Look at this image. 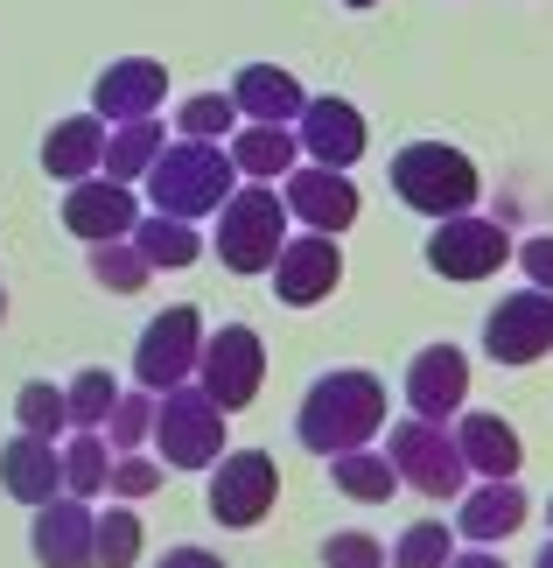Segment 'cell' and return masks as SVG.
<instances>
[{"label": "cell", "mask_w": 553, "mask_h": 568, "mask_svg": "<svg viewBox=\"0 0 553 568\" xmlns=\"http://www.w3.org/2000/svg\"><path fill=\"white\" fill-rule=\"evenodd\" d=\"M105 491L126 498V506H134V498H154V491H162V464L141 456V449H126V456H113V485H105Z\"/></svg>", "instance_id": "cell-36"}, {"label": "cell", "mask_w": 553, "mask_h": 568, "mask_svg": "<svg viewBox=\"0 0 553 568\" xmlns=\"http://www.w3.org/2000/svg\"><path fill=\"white\" fill-rule=\"evenodd\" d=\"M141 513L126 506V498H113L99 519H92V555H99V568H134L141 561Z\"/></svg>", "instance_id": "cell-30"}, {"label": "cell", "mask_w": 553, "mask_h": 568, "mask_svg": "<svg viewBox=\"0 0 553 568\" xmlns=\"http://www.w3.org/2000/svg\"><path fill=\"white\" fill-rule=\"evenodd\" d=\"M0 323H8V288H0Z\"/></svg>", "instance_id": "cell-43"}, {"label": "cell", "mask_w": 553, "mask_h": 568, "mask_svg": "<svg viewBox=\"0 0 553 568\" xmlns=\"http://www.w3.org/2000/svg\"><path fill=\"white\" fill-rule=\"evenodd\" d=\"M504 260H512V232H504V217H477V211L434 217V232H428V267H434L441 281H491Z\"/></svg>", "instance_id": "cell-9"}, {"label": "cell", "mask_w": 553, "mask_h": 568, "mask_svg": "<svg viewBox=\"0 0 553 568\" xmlns=\"http://www.w3.org/2000/svg\"><path fill=\"white\" fill-rule=\"evenodd\" d=\"M14 422H21V435H50L57 443V428H71V407H63V393L50 379H29L14 393Z\"/></svg>", "instance_id": "cell-34"}, {"label": "cell", "mask_w": 553, "mask_h": 568, "mask_svg": "<svg viewBox=\"0 0 553 568\" xmlns=\"http://www.w3.org/2000/svg\"><path fill=\"white\" fill-rule=\"evenodd\" d=\"M196 358H204V316H196L190 302H175V310H162L141 331V344H134V379L147 393H168V386L196 379Z\"/></svg>", "instance_id": "cell-10"}, {"label": "cell", "mask_w": 553, "mask_h": 568, "mask_svg": "<svg viewBox=\"0 0 553 568\" xmlns=\"http://www.w3.org/2000/svg\"><path fill=\"white\" fill-rule=\"evenodd\" d=\"M546 519H553V498H546Z\"/></svg>", "instance_id": "cell-44"}, {"label": "cell", "mask_w": 553, "mask_h": 568, "mask_svg": "<svg viewBox=\"0 0 553 568\" xmlns=\"http://www.w3.org/2000/svg\"><path fill=\"white\" fill-rule=\"evenodd\" d=\"M196 386L211 393L225 414L253 407L259 386H267V344L246 323H225V331H204V358H196Z\"/></svg>", "instance_id": "cell-8"}, {"label": "cell", "mask_w": 553, "mask_h": 568, "mask_svg": "<svg viewBox=\"0 0 553 568\" xmlns=\"http://www.w3.org/2000/svg\"><path fill=\"white\" fill-rule=\"evenodd\" d=\"M232 105H238V120H267V126H295L301 120V78L295 71H280V63H246V71L232 78Z\"/></svg>", "instance_id": "cell-22"}, {"label": "cell", "mask_w": 553, "mask_h": 568, "mask_svg": "<svg viewBox=\"0 0 553 568\" xmlns=\"http://www.w3.org/2000/svg\"><path fill=\"white\" fill-rule=\"evenodd\" d=\"M225 155L232 169L246 183H280L287 169L301 162V141H295V126H267V120H238V134L225 141Z\"/></svg>", "instance_id": "cell-23"}, {"label": "cell", "mask_w": 553, "mask_h": 568, "mask_svg": "<svg viewBox=\"0 0 553 568\" xmlns=\"http://www.w3.org/2000/svg\"><path fill=\"white\" fill-rule=\"evenodd\" d=\"M225 422L232 414L211 400L196 379L154 393V435L147 443L162 449V470H211L225 456Z\"/></svg>", "instance_id": "cell-4"}, {"label": "cell", "mask_w": 553, "mask_h": 568, "mask_svg": "<svg viewBox=\"0 0 553 568\" xmlns=\"http://www.w3.org/2000/svg\"><path fill=\"white\" fill-rule=\"evenodd\" d=\"M483 352L498 365H540L553 352V295L546 288H519L483 316Z\"/></svg>", "instance_id": "cell-12"}, {"label": "cell", "mask_w": 553, "mask_h": 568, "mask_svg": "<svg viewBox=\"0 0 553 568\" xmlns=\"http://www.w3.org/2000/svg\"><path fill=\"white\" fill-rule=\"evenodd\" d=\"M407 407L420 422H455L462 407H470V358L455 352V344H428V352H413L407 365Z\"/></svg>", "instance_id": "cell-18"}, {"label": "cell", "mask_w": 553, "mask_h": 568, "mask_svg": "<svg viewBox=\"0 0 553 568\" xmlns=\"http://www.w3.org/2000/svg\"><path fill=\"white\" fill-rule=\"evenodd\" d=\"M113 400H120V386H113V373L105 365H84V373L63 386V407H71V428H105V414H113Z\"/></svg>", "instance_id": "cell-32"}, {"label": "cell", "mask_w": 553, "mask_h": 568, "mask_svg": "<svg viewBox=\"0 0 553 568\" xmlns=\"http://www.w3.org/2000/svg\"><path fill=\"white\" fill-rule=\"evenodd\" d=\"M525 513H533V498L519 491V477H477L455 498V534L470 548H498V540H512L525 527Z\"/></svg>", "instance_id": "cell-15"}, {"label": "cell", "mask_w": 553, "mask_h": 568, "mask_svg": "<svg viewBox=\"0 0 553 568\" xmlns=\"http://www.w3.org/2000/svg\"><path fill=\"white\" fill-rule=\"evenodd\" d=\"M280 204H287V217H301L308 232H329V239H344L358 225V183H350V169L295 162L280 176Z\"/></svg>", "instance_id": "cell-11"}, {"label": "cell", "mask_w": 553, "mask_h": 568, "mask_svg": "<svg viewBox=\"0 0 553 568\" xmlns=\"http://www.w3.org/2000/svg\"><path fill=\"white\" fill-rule=\"evenodd\" d=\"M274 498H280V470H274V456L267 449H225L211 464V491H204V506L217 527H232V534H246L259 527V519L274 513Z\"/></svg>", "instance_id": "cell-7"}, {"label": "cell", "mask_w": 553, "mask_h": 568, "mask_svg": "<svg viewBox=\"0 0 553 568\" xmlns=\"http://www.w3.org/2000/svg\"><path fill=\"white\" fill-rule=\"evenodd\" d=\"M162 99H168V63H154V57H120V63H105V71L92 78V113L105 126L154 120Z\"/></svg>", "instance_id": "cell-16"}, {"label": "cell", "mask_w": 553, "mask_h": 568, "mask_svg": "<svg viewBox=\"0 0 553 568\" xmlns=\"http://www.w3.org/2000/svg\"><path fill=\"white\" fill-rule=\"evenodd\" d=\"M274 295L287 302V310H316V302L337 295V281H344V246L329 232H301V239H287L280 260H274Z\"/></svg>", "instance_id": "cell-13"}, {"label": "cell", "mask_w": 553, "mask_h": 568, "mask_svg": "<svg viewBox=\"0 0 553 568\" xmlns=\"http://www.w3.org/2000/svg\"><path fill=\"white\" fill-rule=\"evenodd\" d=\"M99 162H105V120L99 113H71V120H57L50 134H42V169H50L57 183L99 176Z\"/></svg>", "instance_id": "cell-24"}, {"label": "cell", "mask_w": 553, "mask_h": 568, "mask_svg": "<svg viewBox=\"0 0 553 568\" xmlns=\"http://www.w3.org/2000/svg\"><path fill=\"white\" fill-rule=\"evenodd\" d=\"M141 225V204H134V183H113V176H84L63 190V232L99 246V239H126Z\"/></svg>", "instance_id": "cell-14"}, {"label": "cell", "mask_w": 553, "mask_h": 568, "mask_svg": "<svg viewBox=\"0 0 553 568\" xmlns=\"http://www.w3.org/2000/svg\"><path fill=\"white\" fill-rule=\"evenodd\" d=\"M386 456H392V470H400V485L420 491V498H462V485H470V464H462L449 422H420V414L392 422Z\"/></svg>", "instance_id": "cell-6"}, {"label": "cell", "mask_w": 553, "mask_h": 568, "mask_svg": "<svg viewBox=\"0 0 553 568\" xmlns=\"http://www.w3.org/2000/svg\"><path fill=\"white\" fill-rule=\"evenodd\" d=\"M99 435H113V456H126V449H141L147 435H154V393L141 386V393H120L113 400V414H105V428Z\"/></svg>", "instance_id": "cell-35"}, {"label": "cell", "mask_w": 553, "mask_h": 568, "mask_svg": "<svg viewBox=\"0 0 553 568\" xmlns=\"http://www.w3.org/2000/svg\"><path fill=\"white\" fill-rule=\"evenodd\" d=\"M0 491L21 498V506H50V498L63 491V456L50 435H14L8 449H0Z\"/></svg>", "instance_id": "cell-20"}, {"label": "cell", "mask_w": 553, "mask_h": 568, "mask_svg": "<svg viewBox=\"0 0 553 568\" xmlns=\"http://www.w3.org/2000/svg\"><path fill=\"white\" fill-rule=\"evenodd\" d=\"M147 204L154 211H168V217H217V204L238 190V169H232V155H225V141H183L175 134L162 155H154V169H147Z\"/></svg>", "instance_id": "cell-2"}, {"label": "cell", "mask_w": 553, "mask_h": 568, "mask_svg": "<svg viewBox=\"0 0 553 568\" xmlns=\"http://www.w3.org/2000/svg\"><path fill=\"white\" fill-rule=\"evenodd\" d=\"M175 134H183V141H232L238 134L232 92H196V99H183V105H175Z\"/></svg>", "instance_id": "cell-31"}, {"label": "cell", "mask_w": 553, "mask_h": 568, "mask_svg": "<svg viewBox=\"0 0 553 568\" xmlns=\"http://www.w3.org/2000/svg\"><path fill=\"white\" fill-rule=\"evenodd\" d=\"M329 485H337L344 498H358V506H386L392 491H400V470H392V456L386 449H344V456H329Z\"/></svg>", "instance_id": "cell-27"}, {"label": "cell", "mask_w": 553, "mask_h": 568, "mask_svg": "<svg viewBox=\"0 0 553 568\" xmlns=\"http://www.w3.org/2000/svg\"><path fill=\"white\" fill-rule=\"evenodd\" d=\"M449 555H455V540H449V527H441V519H413V527L386 548L392 568H449Z\"/></svg>", "instance_id": "cell-33"}, {"label": "cell", "mask_w": 553, "mask_h": 568, "mask_svg": "<svg viewBox=\"0 0 553 568\" xmlns=\"http://www.w3.org/2000/svg\"><path fill=\"white\" fill-rule=\"evenodd\" d=\"M449 568H504V555H491V548H462V555H449Z\"/></svg>", "instance_id": "cell-40"}, {"label": "cell", "mask_w": 553, "mask_h": 568, "mask_svg": "<svg viewBox=\"0 0 553 568\" xmlns=\"http://www.w3.org/2000/svg\"><path fill=\"white\" fill-rule=\"evenodd\" d=\"M322 568H386V540H371V534H329L322 540Z\"/></svg>", "instance_id": "cell-37"}, {"label": "cell", "mask_w": 553, "mask_h": 568, "mask_svg": "<svg viewBox=\"0 0 553 568\" xmlns=\"http://www.w3.org/2000/svg\"><path fill=\"white\" fill-rule=\"evenodd\" d=\"M280 246H287V204H280L274 183H246V190H232L225 204H217L211 253L225 260L232 274H267L280 260Z\"/></svg>", "instance_id": "cell-5"}, {"label": "cell", "mask_w": 553, "mask_h": 568, "mask_svg": "<svg viewBox=\"0 0 553 568\" xmlns=\"http://www.w3.org/2000/svg\"><path fill=\"white\" fill-rule=\"evenodd\" d=\"M162 148H168V126H162V120H120V126H105V162H99V176L141 183Z\"/></svg>", "instance_id": "cell-25"}, {"label": "cell", "mask_w": 553, "mask_h": 568, "mask_svg": "<svg viewBox=\"0 0 553 568\" xmlns=\"http://www.w3.org/2000/svg\"><path fill=\"white\" fill-rule=\"evenodd\" d=\"M344 8H379V0H344Z\"/></svg>", "instance_id": "cell-42"}, {"label": "cell", "mask_w": 553, "mask_h": 568, "mask_svg": "<svg viewBox=\"0 0 553 568\" xmlns=\"http://www.w3.org/2000/svg\"><path fill=\"white\" fill-rule=\"evenodd\" d=\"M533 568H553V540H546V548H540V561H533Z\"/></svg>", "instance_id": "cell-41"}, {"label": "cell", "mask_w": 553, "mask_h": 568, "mask_svg": "<svg viewBox=\"0 0 553 568\" xmlns=\"http://www.w3.org/2000/svg\"><path fill=\"white\" fill-rule=\"evenodd\" d=\"M392 196L420 217H455V211H477L483 176L449 141H407L400 155H392Z\"/></svg>", "instance_id": "cell-3"}, {"label": "cell", "mask_w": 553, "mask_h": 568, "mask_svg": "<svg viewBox=\"0 0 553 568\" xmlns=\"http://www.w3.org/2000/svg\"><path fill=\"white\" fill-rule=\"evenodd\" d=\"M126 239L141 246V260H147L154 274H162V267H168V274H183V267H196V253H204L196 225H190V217H168V211H141V225L126 232Z\"/></svg>", "instance_id": "cell-26"}, {"label": "cell", "mask_w": 553, "mask_h": 568, "mask_svg": "<svg viewBox=\"0 0 553 568\" xmlns=\"http://www.w3.org/2000/svg\"><path fill=\"white\" fill-rule=\"evenodd\" d=\"M295 141H301V155L322 162V169H358L371 134H365V113L350 99H308L301 120H295Z\"/></svg>", "instance_id": "cell-19"}, {"label": "cell", "mask_w": 553, "mask_h": 568, "mask_svg": "<svg viewBox=\"0 0 553 568\" xmlns=\"http://www.w3.org/2000/svg\"><path fill=\"white\" fill-rule=\"evenodd\" d=\"M105 485H113V443H105L99 428H78L71 443H63V491L99 498Z\"/></svg>", "instance_id": "cell-28"}, {"label": "cell", "mask_w": 553, "mask_h": 568, "mask_svg": "<svg viewBox=\"0 0 553 568\" xmlns=\"http://www.w3.org/2000/svg\"><path fill=\"white\" fill-rule=\"evenodd\" d=\"M84 267H92V281L105 295H141L154 281V267L141 260L134 239H99V246H84Z\"/></svg>", "instance_id": "cell-29"}, {"label": "cell", "mask_w": 553, "mask_h": 568, "mask_svg": "<svg viewBox=\"0 0 553 568\" xmlns=\"http://www.w3.org/2000/svg\"><path fill=\"white\" fill-rule=\"evenodd\" d=\"M154 568H225V561H217L211 548H168V555L154 561Z\"/></svg>", "instance_id": "cell-39"}, {"label": "cell", "mask_w": 553, "mask_h": 568, "mask_svg": "<svg viewBox=\"0 0 553 568\" xmlns=\"http://www.w3.org/2000/svg\"><path fill=\"white\" fill-rule=\"evenodd\" d=\"M455 449L462 464H470V477H519L525 470V443L519 428L504 422V414H455Z\"/></svg>", "instance_id": "cell-21"}, {"label": "cell", "mask_w": 553, "mask_h": 568, "mask_svg": "<svg viewBox=\"0 0 553 568\" xmlns=\"http://www.w3.org/2000/svg\"><path fill=\"white\" fill-rule=\"evenodd\" d=\"M519 267H525V281H533V288H546L553 295V232H533V239H519Z\"/></svg>", "instance_id": "cell-38"}, {"label": "cell", "mask_w": 553, "mask_h": 568, "mask_svg": "<svg viewBox=\"0 0 553 568\" xmlns=\"http://www.w3.org/2000/svg\"><path fill=\"white\" fill-rule=\"evenodd\" d=\"M379 428H386V386L371 379V373H358V365L322 373L316 386L301 393V407H295L301 449H316L322 464H329V456H344V449H365Z\"/></svg>", "instance_id": "cell-1"}, {"label": "cell", "mask_w": 553, "mask_h": 568, "mask_svg": "<svg viewBox=\"0 0 553 568\" xmlns=\"http://www.w3.org/2000/svg\"><path fill=\"white\" fill-rule=\"evenodd\" d=\"M92 498H71L57 491L50 506H35V527H29V548H35V568H99L92 555Z\"/></svg>", "instance_id": "cell-17"}]
</instances>
